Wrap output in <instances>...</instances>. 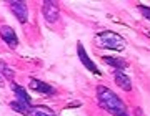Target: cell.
I'll return each mask as SVG.
<instances>
[{"label": "cell", "instance_id": "cell-8", "mask_svg": "<svg viewBox=\"0 0 150 116\" xmlns=\"http://www.w3.org/2000/svg\"><path fill=\"white\" fill-rule=\"evenodd\" d=\"M113 80H115L117 86H120L122 90H125V91L132 90V80L125 73H122V71H113Z\"/></svg>", "mask_w": 150, "mask_h": 116}, {"label": "cell", "instance_id": "cell-16", "mask_svg": "<svg viewBox=\"0 0 150 116\" xmlns=\"http://www.w3.org/2000/svg\"><path fill=\"white\" fill-rule=\"evenodd\" d=\"M149 37H150V33H149Z\"/></svg>", "mask_w": 150, "mask_h": 116}, {"label": "cell", "instance_id": "cell-4", "mask_svg": "<svg viewBox=\"0 0 150 116\" xmlns=\"http://www.w3.org/2000/svg\"><path fill=\"white\" fill-rule=\"evenodd\" d=\"M10 10L17 17V20L20 22V23H25L28 20V7L25 2H20V0L10 2Z\"/></svg>", "mask_w": 150, "mask_h": 116}, {"label": "cell", "instance_id": "cell-3", "mask_svg": "<svg viewBox=\"0 0 150 116\" xmlns=\"http://www.w3.org/2000/svg\"><path fill=\"white\" fill-rule=\"evenodd\" d=\"M42 13L43 18L48 22V23H54V22L59 20L60 17V8L57 5V2H52V0H47L42 3Z\"/></svg>", "mask_w": 150, "mask_h": 116}, {"label": "cell", "instance_id": "cell-12", "mask_svg": "<svg viewBox=\"0 0 150 116\" xmlns=\"http://www.w3.org/2000/svg\"><path fill=\"white\" fill-rule=\"evenodd\" d=\"M32 116H55L52 110H48L47 106H33Z\"/></svg>", "mask_w": 150, "mask_h": 116}, {"label": "cell", "instance_id": "cell-7", "mask_svg": "<svg viewBox=\"0 0 150 116\" xmlns=\"http://www.w3.org/2000/svg\"><path fill=\"white\" fill-rule=\"evenodd\" d=\"M77 53H79V58H80L82 65H83L85 68H88L92 73H95V75H102V71L97 68V65L93 63V61L90 60V57L87 55L85 48H83V45H82V43H77Z\"/></svg>", "mask_w": 150, "mask_h": 116}, {"label": "cell", "instance_id": "cell-2", "mask_svg": "<svg viewBox=\"0 0 150 116\" xmlns=\"http://www.w3.org/2000/svg\"><path fill=\"white\" fill-rule=\"evenodd\" d=\"M95 43L98 47L107 48V50H113V52H123L125 50V40L120 37L118 33L110 32V30H103L95 35Z\"/></svg>", "mask_w": 150, "mask_h": 116}, {"label": "cell", "instance_id": "cell-5", "mask_svg": "<svg viewBox=\"0 0 150 116\" xmlns=\"http://www.w3.org/2000/svg\"><path fill=\"white\" fill-rule=\"evenodd\" d=\"M28 88L33 90V91H37V93H40V95H43V96L55 95V88L54 86H50L48 83L40 81V80H35V78H32L30 81H28Z\"/></svg>", "mask_w": 150, "mask_h": 116}, {"label": "cell", "instance_id": "cell-11", "mask_svg": "<svg viewBox=\"0 0 150 116\" xmlns=\"http://www.w3.org/2000/svg\"><path fill=\"white\" fill-rule=\"evenodd\" d=\"M12 90H13V93H15V96H17V100H18V101H23V103L32 105V98H30V95H28L22 86H18V85L13 83V85H12Z\"/></svg>", "mask_w": 150, "mask_h": 116}, {"label": "cell", "instance_id": "cell-14", "mask_svg": "<svg viewBox=\"0 0 150 116\" xmlns=\"http://www.w3.org/2000/svg\"><path fill=\"white\" fill-rule=\"evenodd\" d=\"M139 10L142 12V15H144L147 20H150V7H147V5H139Z\"/></svg>", "mask_w": 150, "mask_h": 116}, {"label": "cell", "instance_id": "cell-6", "mask_svg": "<svg viewBox=\"0 0 150 116\" xmlns=\"http://www.w3.org/2000/svg\"><path fill=\"white\" fill-rule=\"evenodd\" d=\"M0 37H2V40H4L10 48L18 47V37H17V33L13 32L12 27H8V25H2L0 27Z\"/></svg>", "mask_w": 150, "mask_h": 116}, {"label": "cell", "instance_id": "cell-15", "mask_svg": "<svg viewBox=\"0 0 150 116\" xmlns=\"http://www.w3.org/2000/svg\"><path fill=\"white\" fill-rule=\"evenodd\" d=\"M0 83H2V76H0Z\"/></svg>", "mask_w": 150, "mask_h": 116}, {"label": "cell", "instance_id": "cell-13", "mask_svg": "<svg viewBox=\"0 0 150 116\" xmlns=\"http://www.w3.org/2000/svg\"><path fill=\"white\" fill-rule=\"evenodd\" d=\"M0 73L4 75L5 78H13V71H12L10 68H8V65L5 63V61H0Z\"/></svg>", "mask_w": 150, "mask_h": 116}, {"label": "cell", "instance_id": "cell-9", "mask_svg": "<svg viewBox=\"0 0 150 116\" xmlns=\"http://www.w3.org/2000/svg\"><path fill=\"white\" fill-rule=\"evenodd\" d=\"M103 61L107 65H110L112 68H115L117 71H125V68H129V65H127V61L125 60H122V58H117V57H105L103 58Z\"/></svg>", "mask_w": 150, "mask_h": 116}, {"label": "cell", "instance_id": "cell-10", "mask_svg": "<svg viewBox=\"0 0 150 116\" xmlns=\"http://www.w3.org/2000/svg\"><path fill=\"white\" fill-rule=\"evenodd\" d=\"M10 108L13 111H17V113H22V115H32V110H33V106L32 105H28V103H23V101H12L10 103Z\"/></svg>", "mask_w": 150, "mask_h": 116}, {"label": "cell", "instance_id": "cell-1", "mask_svg": "<svg viewBox=\"0 0 150 116\" xmlns=\"http://www.w3.org/2000/svg\"><path fill=\"white\" fill-rule=\"evenodd\" d=\"M97 98L103 110H107L113 116H130L129 110L120 98L107 86H97Z\"/></svg>", "mask_w": 150, "mask_h": 116}]
</instances>
